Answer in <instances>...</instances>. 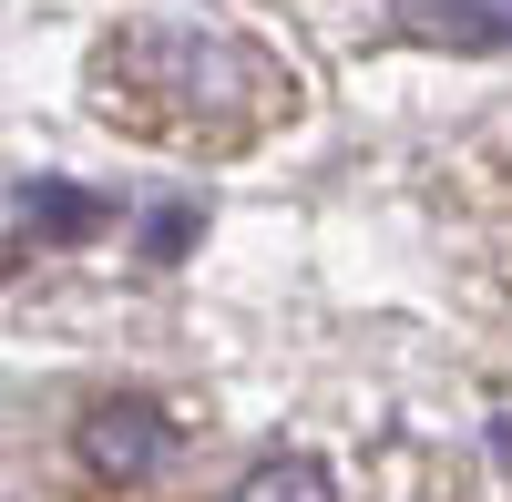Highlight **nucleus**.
<instances>
[{
  "mask_svg": "<svg viewBox=\"0 0 512 502\" xmlns=\"http://www.w3.org/2000/svg\"><path fill=\"white\" fill-rule=\"evenodd\" d=\"M297 82L236 31L205 21H123L93 41V103L154 144H246Z\"/></svg>",
  "mask_w": 512,
  "mask_h": 502,
  "instance_id": "obj_1",
  "label": "nucleus"
},
{
  "mask_svg": "<svg viewBox=\"0 0 512 502\" xmlns=\"http://www.w3.org/2000/svg\"><path fill=\"white\" fill-rule=\"evenodd\" d=\"M400 21L451 52H502L512 41V0H400Z\"/></svg>",
  "mask_w": 512,
  "mask_h": 502,
  "instance_id": "obj_3",
  "label": "nucleus"
},
{
  "mask_svg": "<svg viewBox=\"0 0 512 502\" xmlns=\"http://www.w3.org/2000/svg\"><path fill=\"white\" fill-rule=\"evenodd\" d=\"M21 226H41V236H103L113 205L82 195V185H62V175H31V185H21Z\"/></svg>",
  "mask_w": 512,
  "mask_h": 502,
  "instance_id": "obj_4",
  "label": "nucleus"
},
{
  "mask_svg": "<svg viewBox=\"0 0 512 502\" xmlns=\"http://www.w3.org/2000/svg\"><path fill=\"white\" fill-rule=\"evenodd\" d=\"M195 246V205H154V226H144V257H185Z\"/></svg>",
  "mask_w": 512,
  "mask_h": 502,
  "instance_id": "obj_6",
  "label": "nucleus"
},
{
  "mask_svg": "<svg viewBox=\"0 0 512 502\" xmlns=\"http://www.w3.org/2000/svg\"><path fill=\"white\" fill-rule=\"evenodd\" d=\"M11 267H21V257H11V246H0V277H11Z\"/></svg>",
  "mask_w": 512,
  "mask_h": 502,
  "instance_id": "obj_8",
  "label": "nucleus"
},
{
  "mask_svg": "<svg viewBox=\"0 0 512 502\" xmlns=\"http://www.w3.org/2000/svg\"><path fill=\"white\" fill-rule=\"evenodd\" d=\"M164 462H175V421H164V400L123 390V400L82 410V472H93V482H154Z\"/></svg>",
  "mask_w": 512,
  "mask_h": 502,
  "instance_id": "obj_2",
  "label": "nucleus"
},
{
  "mask_svg": "<svg viewBox=\"0 0 512 502\" xmlns=\"http://www.w3.org/2000/svg\"><path fill=\"white\" fill-rule=\"evenodd\" d=\"M492 451H502V472H512V410H492Z\"/></svg>",
  "mask_w": 512,
  "mask_h": 502,
  "instance_id": "obj_7",
  "label": "nucleus"
},
{
  "mask_svg": "<svg viewBox=\"0 0 512 502\" xmlns=\"http://www.w3.org/2000/svg\"><path fill=\"white\" fill-rule=\"evenodd\" d=\"M226 502H338V482L308 462V451H277V462H256Z\"/></svg>",
  "mask_w": 512,
  "mask_h": 502,
  "instance_id": "obj_5",
  "label": "nucleus"
}]
</instances>
